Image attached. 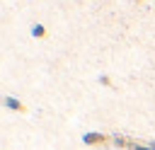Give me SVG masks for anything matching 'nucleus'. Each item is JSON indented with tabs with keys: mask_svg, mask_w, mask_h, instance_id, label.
<instances>
[{
	"mask_svg": "<svg viewBox=\"0 0 155 150\" xmlns=\"http://www.w3.org/2000/svg\"><path fill=\"white\" fill-rule=\"evenodd\" d=\"M0 104H2V106H7L10 111H19V114H22V111H27V106H24L17 97H12V94H2V97H0Z\"/></svg>",
	"mask_w": 155,
	"mask_h": 150,
	"instance_id": "1",
	"label": "nucleus"
},
{
	"mask_svg": "<svg viewBox=\"0 0 155 150\" xmlns=\"http://www.w3.org/2000/svg\"><path fill=\"white\" fill-rule=\"evenodd\" d=\"M104 140H107V135H104V133H97V131H90V133L82 135V143H85V145H99V143H104Z\"/></svg>",
	"mask_w": 155,
	"mask_h": 150,
	"instance_id": "2",
	"label": "nucleus"
},
{
	"mask_svg": "<svg viewBox=\"0 0 155 150\" xmlns=\"http://www.w3.org/2000/svg\"><path fill=\"white\" fill-rule=\"evenodd\" d=\"M29 31H31L34 39H44V36H46V27H44V24H31Z\"/></svg>",
	"mask_w": 155,
	"mask_h": 150,
	"instance_id": "3",
	"label": "nucleus"
},
{
	"mask_svg": "<svg viewBox=\"0 0 155 150\" xmlns=\"http://www.w3.org/2000/svg\"><path fill=\"white\" fill-rule=\"evenodd\" d=\"M111 140H114V145H116V148H128V143H131V140H126L124 135H114Z\"/></svg>",
	"mask_w": 155,
	"mask_h": 150,
	"instance_id": "4",
	"label": "nucleus"
},
{
	"mask_svg": "<svg viewBox=\"0 0 155 150\" xmlns=\"http://www.w3.org/2000/svg\"><path fill=\"white\" fill-rule=\"evenodd\" d=\"M97 80H99V85H104V87H111V80H109V75H99Z\"/></svg>",
	"mask_w": 155,
	"mask_h": 150,
	"instance_id": "5",
	"label": "nucleus"
},
{
	"mask_svg": "<svg viewBox=\"0 0 155 150\" xmlns=\"http://www.w3.org/2000/svg\"><path fill=\"white\" fill-rule=\"evenodd\" d=\"M148 145H150V150H155V140H148Z\"/></svg>",
	"mask_w": 155,
	"mask_h": 150,
	"instance_id": "6",
	"label": "nucleus"
}]
</instances>
